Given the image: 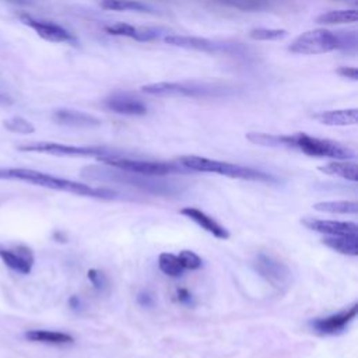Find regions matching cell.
Wrapping results in <instances>:
<instances>
[{"label": "cell", "instance_id": "cell-1", "mask_svg": "<svg viewBox=\"0 0 358 358\" xmlns=\"http://www.w3.org/2000/svg\"><path fill=\"white\" fill-rule=\"evenodd\" d=\"M246 138L257 145L271 148H288L298 150L309 157L333 158V159H350L355 157L354 150L329 138H319L306 133L296 134H268L250 131Z\"/></svg>", "mask_w": 358, "mask_h": 358}, {"label": "cell", "instance_id": "cell-2", "mask_svg": "<svg viewBox=\"0 0 358 358\" xmlns=\"http://www.w3.org/2000/svg\"><path fill=\"white\" fill-rule=\"evenodd\" d=\"M81 176L88 180L96 182H112V183H123L133 187H137L143 192L158 194V196H172L180 192V189L171 182L161 180L157 176H144L127 171H122L112 166H98L90 165L81 169Z\"/></svg>", "mask_w": 358, "mask_h": 358}, {"label": "cell", "instance_id": "cell-3", "mask_svg": "<svg viewBox=\"0 0 358 358\" xmlns=\"http://www.w3.org/2000/svg\"><path fill=\"white\" fill-rule=\"evenodd\" d=\"M8 175H10V179H17V180L36 185L41 187L60 190V192H66L77 196L103 199V200L116 197V192L113 189H109L105 186H91V185L59 178V176L29 169V168H8Z\"/></svg>", "mask_w": 358, "mask_h": 358}, {"label": "cell", "instance_id": "cell-4", "mask_svg": "<svg viewBox=\"0 0 358 358\" xmlns=\"http://www.w3.org/2000/svg\"><path fill=\"white\" fill-rule=\"evenodd\" d=\"M355 45V32H333L316 28L298 35L288 46V50L296 55H320L337 49H354Z\"/></svg>", "mask_w": 358, "mask_h": 358}, {"label": "cell", "instance_id": "cell-5", "mask_svg": "<svg viewBox=\"0 0 358 358\" xmlns=\"http://www.w3.org/2000/svg\"><path fill=\"white\" fill-rule=\"evenodd\" d=\"M179 164L189 171L197 172H210L218 173L222 176H228L232 179H242V180H253V182H264V183H275L277 178L271 173H266L259 169H253L249 166L231 164L227 161L211 159L206 157L197 155H183L179 158Z\"/></svg>", "mask_w": 358, "mask_h": 358}, {"label": "cell", "instance_id": "cell-6", "mask_svg": "<svg viewBox=\"0 0 358 358\" xmlns=\"http://www.w3.org/2000/svg\"><path fill=\"white\" fill-rule=\"evenodd\" d=\"M103 165L117 168L122 171L144 175V176H168L173 173H186L189 169L182 166L180 164L173 162H162V161H145V159H133L122 155H109L98 158Z\"/></svg>", "mask_w": 358, "mask_h": 358}, {"label": "cell", "instance_id": "cell-7", "mask_svg": "<svg viewBox=\"0 0 358 358\" xmlns=\"http://www.w3.org/2000/svg\"><path fill=\"white\" fill-rule=\"evenodd\" d=\"M18 151L22 152H41L49 154L56 157H109V155H119V152L106 148V147H95V145H71V144H62L53 141H31L25 144H20L17 147Z\"/></svg>", "mask_w": 358, "mask_h": 358}, {"label": "cell", "instance_id": "cell-8", "mask_svg": "<svg viewBox=\"0 0 358 358\" xmlns=\"http://www.w3.org/2000/svg\"><path fill=\"white\" fill-rule=\"evenodd\" d=\"M141 91L154 96H217L227 92L224 87L204 83H152L143 85Z\"/></svg>", "mask_w": 358, "mask_h": 358}, {"label": "cell", "instance_id": "cell-9", "mask_svg": "<svg viewBox=\"0 0 358 358\" xmlns=\"http://www.w3.org/2000/svg\"><path fill=\"white\" fill-rule=\"evenodd\" d=\"M18 18L24 25L34 29L38 34V36H41L45 41L55 42V43H69L74 46H77L78 43L77 38L70 31H67L64 27L53 21L36 18L28 13H20Z\"/></svg>", "mask_w": 358, "mask_h": 358}, {"label": "cell", "instance_id": "cell-10", "mask_svg": "<svg viewBox=\"0 0 358 358\" xmlns=\"http://www.w3.org/2000/svg\"><path fill=\"white\" fill-rule=\"evenodd\" d=\"M253 266L256 271L277 289L288 288L292 281V273L289 267L285 263L278 262L264 253H259L256 256Z\"/></svg>", "mask_w": 358, "mask_h": 358}, {"label": "cell", "instance_id": "cell-11", "mask_svg": "<svg viewBox=\"0 0 358 358\" xmlns=\"http://www.w3.org/2000/svg\"><path fill=\"white\" fill-rule=\"evenodd\" d=\"M357 313H358V303L355 302L351 306L337 313L310 320L309 326L319 334H327V336L338 334L355 319Z\"/></svg>", "mask_w": 358, "mask_h": 358}, {"label": "cell", "instance_id": "cell-12", "mask_svg": "<svg viewBox=\"0 0 358 358\" xmlns=\"http://www.w3.org/2000/svg\"><path fill=\"white\" fill-rule=\"evenodd\" d=\"M0 259L8 268L24 275L31 273L35 263L34 252L27 245L22 243L11 246L0 245Z\"/></svg>", "mask_w": 358, "mask_h": 358}, {"label": "cell", "instance_id": "cell-13", "mask_svg": "<svg viewBox=\"0 0 358 358\" xmlns=\"http://www.w3.org/2000/svg\"><path fill=\"white\" fill-rule=\"evenodd\" d=\"M105 32L109 35H116V36H126L131 38L140 42H150L159 39L162 35H168V32L162 28H155V27H134L127 22H115L110 25L103 27Z\"/></svg>", "mask_w": 358, "mask_h": 358}, {"label": "cell", "instance_id": "cell-14", "mask_svg": "<svg viewBox=\"0 0 358 358\" xmlns=\"http://www.w3.org/2000/svg\"><path fill=\"white\" fill-rule=\"evenodd\" d=\"M164 42L182 48V49H192V50H199V52H207V53H215V52H227L229 50V45L215 42L207 38H200V36H187V35H165Z\"/></svg>", "mask_w": 358, "mask_h": 358}, {"label": "cell", "instance_id": "cell-15", "mask_svg": "<svg viewBox=\"0 0 358 358\" xmlns=\"http://www.w3.org/2000/svg\"><path fill=\"white\" fill-rule=\"evenodd\" d=\"M302 225L308 229L320 232L324 235H357L358 225L350 221H333V220H320L306 217L301 220Z\"/></svg>", "mask_w": 358, "mask_h": 358}, {"label": "cell", "instance_id": "cell-16", "mask_svg": "<svg viewBox=\"0 0 358 358\" xmlns=\"http://www.w3.org/2000/svg\"><path fill=\"white\" fill-rule=\"evenodd\" d=\"M52 119L62 126L67 127H76V129H92L101 126V120L90 113L81 112V110H74V109H67V108H60L56 109L52 115Z\"/></svg>", "mask_w": 358, "mask_h": 358}, {"label": "cell", "instance_id": "cell-17", "mask_svg": "<svg viewBox=\"0 0 358 358\" xmlns=\"http://www.w3.org/2000/svg\"><path fill=\"white\" fill-rule=\"evenodd\" d=\"M103 105L109 110L120 113V115L141 116V115L147 113V106L144 102L130 96L129 94H123V92H116V94L109 95L103 101Z\"/></svg>", "mask_w": 358, "mask_h": 358}, {"label": "cell", "instance_id": "cell-18", "mask_svg": "<svg viewBox=\"0 0 358 358\" xmlns=\"http://www.w3.org/2000/svg\"><path fill=\"white\" fill-rule=\"evenodd\" d=\"M180 214L187 217L189 220L196 222L200 228H203L204 231H207L208 234H211L213 236H215L218 239H224L225 241V239L229 238V232H228V229L225 227H222L213 217H210L208 214H206L204 211H201L197 207H183L180 210Z\"/></svg>", "mask_w": 358, "mask_h": 358}, {"label": "cell", "instance_id": "cell-19", "mask_svg": "<svg viewBox=\"0 0 358 358\" xmlns=\"http://www.w3.org/2000/svg\"><path fill=\"white\" fill-rule=\"evenodd\" d=\"M312 119L326 126H354L358 120V110L355 108L323 110L313 113Z\"/></svg>", "mask_w": 358, "mask_h": 358}, {"label": "cell", "instance_id": "cell-20", "mask_svg": "<svg viewBox=\"0 0 358 358\" xmlns=\"http://www.w3.org/2000/svg\"><path fill=\"white\" fill-rule=\"evenodd\" d=\"M322 243L329 249L347 256L358 255V236L357 235H326Z\"/></svg>", "mask_w": 358, "mask_h": 358}, {"label": "cell", "instance_id": "cell-21", "mask_svg": "<svg viewBox=\"0 0 358 358\" xmlns=\"http://www.w3.org/2000/svg\"><path fill=\"white\" fill-rule=\"evenodd\" d=\"M24 336L28 341L53 344V345H63V344L74 343V337L71 334L63 333V331H55V330L35 329V330H28Z\"/></svg>", "mask_w": 358, "mask_h": 358}, {"label": "cell", "instance_id": "cell-22", "mask_svg": "<svg viewBox=\"0 0 358 358\" xmlns=\"http://www.w3.org/2000/svg\"><path fill=\"white\" fill-rule=\"evenodd\" d=\"M319 171H322L326 175L338 176L343 179H347L350 182L358 180V171H357V162L348 161V159H334L326 165L319 166Z\"/></svg>", "mask_w": 358, "mask_h": 358}, {"label": "cell", "instance_id": "cell-23", "mask_svg": "<svg viewBox=\"0 0 358 358\" xmlns=\"http://www.w3.org/2000/svg\"><path fill=\"white\" fill-rule=\"evenodd\" d=\"M101 7L112 11H136V13H150L155 14V8L150 4L141 3L138 0H101Z\"/></svg>", "mask_w": 358, "mask_h": 358}, {"label": "cell", "instance_id": "cell-24", "mask_svg": "<svg viewBox=\"0 0 358 358\" xmlns=\"http://www.w3.org/2000/svg\"><path fill=\"white\" fill-rule=\"evenodd\" d=\"M358 18L357 10H333L323 13L316 17L317 24H324V25H334V24H352Z\"/></svg>", "mask_w": 358, "mask_h": 358}, {"label": "cell", "instance_id": "cell-25", "mask_svg": "<svg viewBox=\"0 0 358 358\" xmlns=\"http://www.w3.org/2000/svg\"><path fill=\"white\" fill-rule=\"evenodd\" d=\"M313 208L322 213H331V214H357L358 203L350 201V200L320 201V203H316Z\"/></svg>", "mask_w": 358, "mask_h": 358}, {"label": "cell", "instance_id": "cell-26", "mask_svg": "<svg viewBox=\"0 0 358 358\" xmlns=\"http://www.w3.org/2000/svg\"><path fill=\"white\" fill-rule=\"evenodd\" d=\"M158 267L159 270L169 275V277H180L185 271L178 255H173V253H168V252H164L159 255L158 257Z\"/></svg>", "mask_w": 358, "mask_h": 358}, {"label": "cell", "instance_id": "cell-27", "mask_svg": "<svg viewBox=\"0 0 358 358\" xmlns=\"http://www.w3.org/2000/svg\"><path fill=\"white\" fill-rule=\"evenodd\" d=\"M3 127L18 134H32L35 131V126L22 116H13L3 120Z\"/></svg>", "mask_w": 358, "mask_h": 358}, {"label": "cell", "instance_id": "cell-28", "mask_svg": "<svg viewBox=\"0 0 358 358\" xmlns=\"http://www.w3.org/2000/svg\"><path fill=\"white\" fill-rule=\"evenodd\" d=\"M285 29L280 28H253L249 31V38L255 41H278L287 36Z\"/></svg>", "mask_w": 358, "mask_h": 358}, {"label": "cell", "instance_id": "cell-29", "mask_svg": "<svg viewBox=\"0 0 358 358\" xmlns=\"http://www.w3.org/2000/svg\"><path fill=\"white\" fill-rule=\"evenodd\" d=\"M182 266L185 270H199L203 266V262L200 259V256L197 253H194L193 250H180L178 255Z\"/></svg>", "mask_w": 358, "mask_h": 358}, {"label": "cell", "instance_id": "cell-30", "mask_svg": "<svg viewBox=\"0 0 358 358\" xmlns=\"http://www.w3.org/2000/svg\"><path fill=\"white\" fill-rule=\"evenodd\" d=\"M218 1L241 10H260L266 7L268 0H218Z\"/></svg>", "mask_w": 358, "mask_h": 358}, {"label": "cell", "instance_id": "cell-31", "mask_svg": "<svg viewBox=\"0 0 358 358\" xmlns=\"http://www.w3.org/2000/svg\"><path fill=\"white\" fill-rule=\"evenodd\" d=\"M87 277L88 280L92 282V285L96 288V289H103L106 285H108V280L105 277V274L96 268H91L88 270L87 273Z\"/></svg>", "mask_w": 358, "mask_h": 358}, {"label": "cell", "instance_id": "cell-32", "mask_svg": "<svg viewBox=\"0 0 358 358\" xmlns=\"http://www.w3.org/2000/svg\"><path fill=\"white\" fill-rule=\"evenodd\" d=\"M336 73L341 77H347L351 78L352 81L358 80V70L355 67H340L336 70Z\"/></svg>", "mask_w": 358, "mask_h": 358}, {"label": "cell", "instance_id": "cell-33", "mask_svg": "<svg viewBox=\"0 0 358 358\" xmlns=\"http://www.w3.org/2000/svg\"><path fill=\"white\" fill-rule=\"evenodd\" d=\"M176 301H179L180 303H185V305H193V296L185 288L176 289Z\"/></svg>", "mask_w": 358, "mask_h": 358}, {"label": "cell", "instance_id": "cell-34", "mask_svg": "<svg viewBox=\"0 0 358 358\" xmlns=\"http://www.w3.org/2000/svg\"><path fill=\"white\" fill-rule=\"evenodd\" d=\"M137 302H138L141 306H144V308H150V306L152 305L154 299H152V296H151L148 292L143 291V292H140V294L137 295Z\"/></svg>", "mask_w": 358, "mask_h": 358}, {"label": "cell", "instance_id": "cell-35", "mask_svg": "<svg viewBox=\"0 0 358 358\" xmlns=\"http://www.w3.org/2000/svg\"><path fill=\"white\" fill-rule=\"evenodd\" d=\"M69 306H70L73 310H78V309L81 308V301H80V298H78L77 295L70 296V299H69Z\"/></svg>", "mask_w": 358, "mask_h": 358}, {"label": "cell", "instance_id": "cell-36", "mask_svg": "<svg viewBox=\"0 0 358 358\" xmlns=\"http://www.w3.org/2000/svg\"><path fill=\"white\" fill-rule=\"evenodd\" d=\"M0 105H3V106H6V105H13L11 96H8V95L0 92Z\"/></svg>", "mask_w": 358, "mask_h": 358}, {"label": "cell", "instance_id": "cell-37", "mask_svg": "<svg viewBox=\"0 0 358 358\" xmlns=\"http://www.w3.org/2000/svg\"><path fill=\"white\" fill-rule=\"evenodd\" d=\"M0 179H10L8 168H0Z\"/></svg>", "mask_w": 358, "mask_h": 358}]
</instances>
